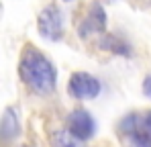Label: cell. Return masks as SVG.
<instances>
[{
    "label": "cell",
    "instance_id": "cell-12",
    "mask_svg": "<svg viewBox=\"0 0 151 147\" xmlns=\"http://www.w3.org/2000/svg\"><path fill=\"white\" fill-rule=\"evenodd\" d=\"M145 131L149 133V137H151V110L145 115Z\"/></svg>",
    "mask_w": 151,
    "mask_h": 147
},
{
    "label": "cell",
    "instance_id": "cell-4",
    "mask_svg": "<svg viewBox=\"0 0 151 147\" xmlns=\"http://www.w3.org/2000/svg\"><path fill=\"white\" fill-rule=\"evenodd\" d=\"M68 131L78 137L80 141H86L94 135L96 131V122L92 119V115L88 110H74L68 115Z\"/></svg>",
    "mask_w": 151,
    "mask_h": 147
},
{
    "label": "cell",
    "instance_id": "cell-3",
    "mask_svg": "<svg viewBox=\"0 0 151 147\" xmlns=\"http://www.w3.org/2000/svg\"><path fill=\"white\" fill-rule=\"evenodd\" d=\"M70 94L78 100H92L100 94V82L88 72H76L70 78Z\"/></svg>",
    "mask_w": 151,
    "mask_h": 147
},
{
    "label": "cell",
    "instance_id": "cell-11",
    "mask_svg": "<svg viewBox=\"0 0 151 147\" xmlns=\"http://www.w3.org/2000/svg\"><path fill=\"white\" fill-rule=\"evenodd\" d=\"M143 94L147 98H151V76H147L145 82H143Z\"/></svg>",
    "mask_w": 151,
    "mask_h": 147
},
{
    "label": "cell",
    "instance_id": "cell-10",
    "mask_svg": "<svg viewBox=\"0 0 151 147\" xmlns=\"http://www.w3.org/2000/svg\"><path fill=\"white\" fill-rule=\"evenodd\" d=\"M135 125H137V117H135V115H129L125 121L121 122V129H123L125 133H133V131H135Z\"/></svg>",
    "mask_w": 151,
    "mask_h": 147
},
{
    "label": "cell",
    "instance_id": "cell-8",
    "mask_svg": "<svg viewBox=\"0 0 151 147\" xmlns=\"http://www.w3.org/2000/svg\"><path fill=\"white\" fill-rule=\"evenodd\" d=\"M127 147H151V137L147 131L127 133Z\"/></svg>",
    "mask_w": 151,
    "mask_h": 147
},
{
    "label": "cell",
    "instance_id": "cell-5",
    "mask_svg": "<svg viewBox=\"0 0 151 147\" xmlns=\"http://www.w3.org/2000/svg\"><path fill=\"white\" fill-rule=\"evenodd\" d=\"M106 27V12L100 4H94L86 17V21L80 24V37H90L92 33H100Z\"/></svg>",
    "mask_w": 151,
    "mask_h": 147
},
{
    "label": "cell",
    "instance_id": "cell-14",
    "mask_svg": "<svg viewBox=\"0 0 151 147\" xmlns=\"http://www.w3.org/2000/svg\"><path fill=\"white\" fill-rule=\"evenodd\" d=\"M25 147H27V145H25Z\"/></svg>",
    "mask_w": 151,
    "mask_h": 147
},
{
    "label": "cell",
    "instance_id": "cell-1",
    "mask_svg": "<svg viewBox=\"0 0 151 147\" xmlns=\"http://www.w3.org/2000/svg\"><path fill=\"white\" fill-rule=\"evenodd\" d=\"M21 78L27 86L37 92V94H51L57 86V72L55 66L49 59L33 47H27L23 57H21V66H19Z\"/></svg>",
    "mask_w": 151,
    "mask_h": 147
},
{
    "label": "cell",
    "instance_id": "cell-13",
    "mask_svg": "<svg viewBox=\"0 0 151 147\" xmlns=\"http://www.w3.org/2000/svg\"><path fill=\"white\" fill-rule=\"evenodd\" d=\"M65 2H74V0H65Z\"/></svg>",
    "mask_w": 151,
    "mask_h": 147
},
{
    "label": "cell",
    "instance_id": "cell-2",
    "mask_svg": "<svg viewBox=\"0 0 151 147\" xmlns=\"http://www.w3.org/2000/svg\"><path fill=\"white\" fill-rule=\"evenodd\" d=\"M37 29H39L41 37H45L49 41H59L63 37V12L53 4L45 6L39 12Z\"/></svg>",
    "mask_w": 151,
    "mask_h": 147
},
{
    "label": "cell",
    "instance_id": "cell-7",
    "mask_svg": "<svg viewBox=\"0 0 151 147\" xmlns=\"http://www.w3.org/2000/svg\"><path fill=\"white\" fill-rule=\"evenodd\" d=\"M51 145L53 147H84V143L74 137L70 131H53V135H51Z\"/></svg>",
    "mask_w": 151,
    "mask_h": 147
},
{
    "label": "cell",
    "instance_id": "cell-6",
    "mask_svg": "<svg viewBox=\"0 0 151 147\" xmlns=\"http://www.w3.org/2000/svg\"><path fill=\"white\" fill-rule=\"evenodd\" d=\"M19 131H21L19 117H17V112H14L12 108H8V110L2 115V119H0V139L10 141V139H14V137L19 135Z\"/></svg>",
    "mask_w": 151,
    "mask_h": 147
},
{
    "label": "cell",
    "instance_id": "cell-9",
    "mask_svg": "<svg viewBox=\"0 0 151 147\" xmlns=\"http://www.w3.org/2000/svg\"><path fill=\"white\" fill-rule=\"evenodd\" d=\"M104 49H108V51H114V53H121V55H129L131 51H129V45L123 43V41H119V39H114V37H106L104 41L100 43Z\"/></svg>",
    "mask_w": 151,
    "mask_h": 147
}]
</instances>
